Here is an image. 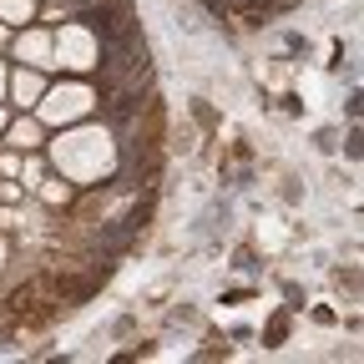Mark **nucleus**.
<instances>
[{"label":"nucleus","mask_w":364,"mask_h":364,"mask_svg":"<svg viewBox=\"0 0 364 364\" xmlns=\"http://www.w3.org/2000/svg\"><path fill=\"white\" fill-rule=\"evenodd\" d=\"M56 56H61V66L86 71V66H97L102 46H97V36H91V26H66L61 41H56Z\"/></svg>","instance_id":"1"},{"label":"nucleus","mask_w":364,"mask_h":364,"mask_svg":"<svg viewBox=\"0 0 364 364\" xmlns=\"http://www.w3.org/2000/svg\"><path fill=\"white\" fill-rule=\"evenodd\" d=\"M91 107V91L86 86H51L46 91V102H41V117L46 122H71Z\"/></svg>","instance_id":"2"},{"label":"nucleus","mask_w":364,"mask_h":364,"mask_svg":"<svg viewBox=\"0 0 364 364\" xmlns=\"http://www.w3.org/2000/svg\"><path fill=\"white\" fill-rule=\"evenodd\" d=\"M16 56H26L31 66H56V61H51V36H46V31L21 36V41H16Z\"/></svg>","instance_id":"3"},{"label":"nucleus","mask_w":364,"mask_h":364,"mask_svg":"<svg viewBox=\"0 0 364 364\" xmlns=\"http://www.w3.org/2000/svg\"><path fill=\"white\" fill-rule=\"evenodd\" d=\"M0 132H6V142H11L16 152H31V147L41 142V127H36V122H11V127H0Z\"/></svg>","instance_id":"4"},{"label":"nucleus","mask_w":364,"mask_h":364,"mask_svg":"<svg viewBox=\"0 0 364 364\" xmlns=\"http://www.w3.org/2000/svg\"><path fill=\"white\" fill-rule=\"evenodd\" d=\"M11 91H16V102H36L46 86H41V76H36V71H16V76H11Z\"/></svg>","instance_id":"5"},{"label":"nucleus","mask_w":364,"mask_h":364,"mask_svg":"<svg viewBox=\"0 0 364 364\" xmlns=\"http://www.w3.org/2000/svg\"><path fill=\"white\" fill-rule=\"evenodd\" d=\"M36 16V6H31V0H0V21H31Z\"/></svg>","instance_id":"6"},{"label":"nucleus","mask_w":364,"mask_h":364,"mask_svg":"<svg viewBox=\"0 0 364 364\" xmlns=\"http://www.w3.org/2000/svg\"><path fill=\"white\" fill-rule=\"evenodd\" d=\"M66 198H71L66 182H51V188H46V203H66Z\"/></svg>","instance_id":"7"},{"label":"nucleus","mask_w":364,"mask_h":364,"mask_svg":"<svg viewBox=\"0 0 364 364\" xmlns=\"http://www.w3.org/2000/svg\"><path fill=\"white\" fill-rule=\"evenodd\" d=\"M289 334V318H273V324H268V344H279Z\"/></svg>","instance_id":"8"},{"label":"nucleus","mask_w":364,"mask_h":364,"mask_svg":"<svg viewBox=\"0 0 364 364\" xmlns=\"http://www.w3.org/2000/svg\"><path fill=\"white\" fill-rule=\"evenodd\" d=\"M0 127H6V117H0Z\"/></svg>","instance_id":"9"}]
</instances>
